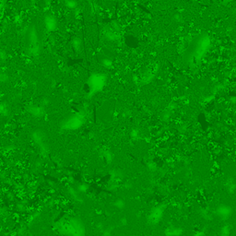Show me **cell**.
<instances>
[{"instance_id":"cell-1","label":"cell","mask_w":236,"mask_h":236,"mask_svg":"<svg viewBox=\"0 0 236 236\" xmlns=\"http://www.w3.org/2000/svg\"><path fill=\"white\" fill-rule=\"evenodd\" d=\"M166 234L169 235V236H179V235L182 234V230L178 229V228L169 229L166 232Z\"/></svg>"},{"instance_id":"cell-2","label":"cell","mask_w":236,"mask_h":236,"mask_svg":"<svg viewBox=\"0 0 236 236\" xmlns=\"http://www.w3.org/2000/svg\"><path fill=\"white\" fill-rule=\"evenodd\" d=\"M230 235V229L228 227H223L222 229V236H229Z\"/></svg>"},{"instance_id":"cell-3","label":"cell","mask_w":236,"mask_h":236,"mask_svg":"<svg viewBox=\"0 0 236 236\" xmlns=\"http://www.w3.org/2000/svg\"><path fill=\"white\" fill-rule=\"evenodd\" d=\"M195 236H204V233H203L202 232H198Z\"/></svg>"}]
</instances>
